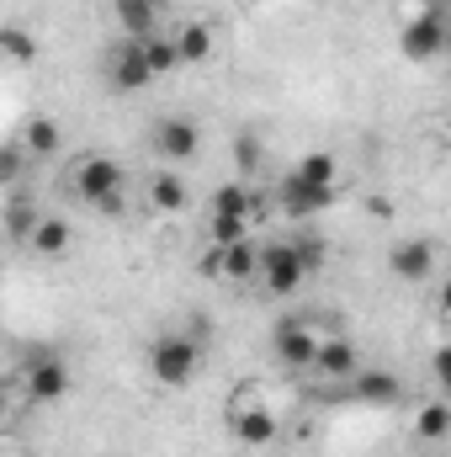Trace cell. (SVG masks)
I'll use <instances>...</instances> for the list:
<instances>
[{"label": "cell", "instance_id": "9c48e42d", "mask_svg": "<svg viewBox=\"0 0 451 457\" xmlns=\"http://www.w3.org/2000/svg\"><path fill=\"white\" fill-rule=\"evenodd\" d=\"M197 144H202V128L197 122H186V117H165L160 122V133H154V149L165 154V160H192L197 154Z\"/></svg>", "mask_w": 451, "mask_h": 457}, {"label": "cell", "instance_id": "7402d4cb", "mask_svg": "<svg viewBox=\"0 0 451 457\" xmlns=\"http://www.w3.org/2000/svg\"><path fill=\"white\" fill-rule=\"evenodd\" d=\"M250 224H255V219H239V213H208V239L228 250V245L250 239Z\"/></svg>", "mask_w": 451, "mask_h": 457}, {"label": "cell", "instance_id": "ba28073f", "mask_svg": "<svg viewBox=\"0 0 451 457\" xmlns=\"http://www.w3.org/2000/svg\"><path fill=\"white\" fill-rule=\"evenodd\" d=\"M149 80H154V70H149L144 37H127V43L112 54V86H117V91H144Z\"/></svg>", "mask_w": 451, "mask_h": 457}, {"label": "cell", "instance_id": "277c9868", "mask_svg": "<svg viewBox=\"0 0 451 457\" xmlns=\"http://www.w3.org/2000/svg\"><path fill=\"white\" fill-rule=\"evenodd\" d=\"M303 277H308V266H303L298 245H266V250H260V282H266L276 298H292V293L303 287Z\"/></svg>", "mask_w": 451, "mask_h": 457}, {"label": "cell", "instance_id": "d6a6232c", "mask_svg": "<svg viewBox=\"0 0 451 457\" xmlns=\"http://www.w3.org/2000/svg\"><path fill=\"white\" fill-rule=\"evenodd\" d=\"M447 133H451V117H447Z\"/></svg>", "mask_w": 451, "mask_h": 457}, {"label": "cell", "instance_id": "7c38bea8", "mask_svg": "<svg viewBox=\"0 0 451 457\" xmlns=\"http://www.w3.org/2000/svg\"><path fill=\"white\" fill-rule=\"evenodd\" d=\"M276 431H282V420H276L271 410H260V404L234 415V436H239V442H250V447H271V442H276Z\"/></svg>", "mask_w": 451, "mask_h": 457}, {"label": "cell", "instance_id": "83f0119b", "mask_svg": "<svg viewBox=\"0 0 451 457\" xmlns=\"http://www.w3.org/2000/svg\"><path fill=\"white\" fill-rule=\"evenodd\" d=\"M21 176V144H5V154H0V181L11 187Z\"/></svg>", "mask_w": 451, "mask_h": 457}, {"label": "cell", "instance_id": "4fadbf2b", "mask_svg": "<svg viewBox=\"0 0 451 457\" xmlns=\"http://www.w3.org/2000/svg\"><path fill=\"white\" fill-rule=\"evenodd\" d=\"M117 21L127 37H154V21H160V0H117Z\"/></svg>", "mask_w": 451, "mask_h": 457}, {"label": "cell", "instance_id": "484cf974", "mask_svg": "<svg viewBox=\"0 0 451 457\" xmlns=\"http://www.w3.org/2000/svg\"><path fill=\"white\" fill-rule=\"evenodd\" d=\"M0 43H5V54H11L16 64H32V59H37V43H32L21 27H5V32H0Z\"/></svg>", "mask_w": 451, "mask_h": 457}, {"label": "cell", "instance_id": "5b68a950", "mask_svg": "<svg viewBox=\"0 0 451 457\" xmlns=\"http://www.w3.org/2000/svg\"><path fill=\"white\" fill-rule=\"evenodd\" d=\"M70 394V372H64V361L53 356V351H43L32 367H27V399L32 404H59Z\"/></svg>", "mask_w": 451, "mask_h": 457}, {"label": "cell", "instance_id": "7a4b0ae2", "mask_svg": "<svg viewBox=\"0 0 451 457\" xmlns=\"http://www.w3.org/2000/svg\"><path fill=\"white\" fill-rule=\"evenodd\" d=\"M441 48H451L447 5H425V11H414V16L404 21V32H398V54H404L409 64H430Z\"/></svg>", "mask_w": 451, "mask_h": 457}, {"label": "cell", "instance_id": "44dd1931", "mask_svg": "<svg viewBox=\"0 0 451 457\" xmlns=\"http://www.w3.org/2000/svg\"><path fill=\"white\" fill-rule=\"evenodd\" d=\"M414 431H420V442H447L451 436V404H425L420 415H414Z\"/></svg>", "mask_w": 451, "mask_h": 457}, {"label": "cell", "instance_id": "5bb4252c", "mask_svg": "<svg viewBox=\"0 0 451 457\" xmlns=\"http://www.w3.org/2000/svg\"><path fill=\"white\" fill-rule=\"evenodd\" d=\"M324 378H356V345L345 341V336H335V341H319V361H314Z\"/></svg>", "mask_w": 451, "mask_h": 457}, {"label": "cell", "instance_id": "4dcf8cb0", "mask_svg": "<svg viewBox=\"0 0 451 457\" xmlns=\"http://www.w3.org/2000/svg\"><path fill=\"white\" fill-rule=\"evenodd\" d=\"M436 383L451 394V345H441V351H436Z\"/></svg>", "mask_w": 451, "mask_h": 457}, {"label": "cell", "instance_id": "30bf717a", "mask_svg": "<svg viewBox=\"0 0 451 457\" xmlns=\"http://www.w3.org/2000/svg\"><path fill=\"white\" fill-rule=\"evenodd\" d=\"M335 203V187H303V181H282V213L287 219H319Z\"/></svg>", "mask_w": 451, "mask_h": 457}, {"label": "cell", "instance_id": "2e32d148", "mask_svg": "<svg viewBox=\"0 0 451 457\" xmlns=\"http://www.w3.org/2000/svg\"><path fill=\"white\" fill-rule=\"evenodd\" d=\"M213 213H239V219H255L260 213V197H255V187H244V181H228L213 192Z\"/></svg>", "mask_w": 451, "mask_h": 457}, {"label": "cell", "instance_id": "ac0fdd59", "mask_svg": "<svg viewBox=\"0 0 451 457\" xmlns=\"http://www.w3.org/2000/svg\"><path fill=\"white\" fill-rule=\"evenodd\" d=\"M176 48H181V64H208V59H213V27L186 21V27L176 32Z\"/></svg>", "mask_w": 451, "mask_h": 457}, {"label": "cell", "instance_id": "d6986e66", "mask_svg": "<svg viewBox=\"0 0 451 457\" xmlns=\"http://www.w3.org/2000/svg\"><path fill=\"white\" fill-rule=\"evenodd\" d=\"M149 203H154L160 213H181V208L192 203V192H186V181H181V176H170V170H160V176L149 181Z\"/></svg>", "mask_w": 451, "mask_h": 457}, {"label": "cell", "instance_id": "6da1fadb", "mask_svg": "<svg viewBox=\"0 0 451 457\" xmlns=\"http://www.w3.org/2000/svg\"><path fill=\"white\" fill-rule=\"evenodd\" d=\"M122 192H127V170L117 165L112 154H91L75 165V197L102 208V213H117L122 208Z\"/></svg>", "mask_w": 451, "mask_h": 457}, {"label": "cell", "instance_id": "8992f818", "mask_svg": "<svg viewBox=\"0 0 451 457\" xmlns=\"http://www.w3.org/2000/svg\"><path fill=\"white\" fill-rule=\"evenodd\" d=\"M276 356H282V367H314L319 361V336L308 330V320H282L276 325Z\"/></svg>", "mask_w": 451, "mask_h": 457}, {"label": "cell", "instance_id": "1f68e13d", "mask_svg": "<svg viewBox=\"0 0 451 457\" xmlns=\"http://www.w3.org/2000/svg\"><path fill=\"white\" fill-rule=\"evenodd\" d=\"M441 314H447V320H451V282H447V287H441Z\"/></svg>", "mask_w": 451, "mask_h": 457}, {"label": "cell", "instance_id": "52a82bcc", "mask_svg": "<svg viewBox=\"0 0 451 457\" xmlns=\"http://www.w3.org/2000/svg\"><path fill=\"white\" fill-rule=\"evenodd\" d=\"M388 271H393L398 282H425V277L436 271V245H430V239H404V245H393Z\"/></svg>", "mask_w": 451, "mask_h": 457}, {"label": "cell", "instance_id": "e0dca14e", "mask_svg": "<svg viewBox=\"0 0 451 457\" xmlns=\"http://www.w3.org/2000/svg\"><path fill=\"white\" fill-rule=\"evenodd\" d=\"M224 277L228 282H250V277H260V245H255V239L228 245L224 250Z\"/></svg>", "mask_w": 451, "mask_h": 457}, {"label": "cell", "instance_id": "3957f363", "mask_svg": "<svg viewBox=\"0 0 451 457\" xmlns=\"http://www.w3.org/2000/svg\"><path fill=\"white\" fill-rule=\"evenodd\" d=\"M202 367V341L197 336H160L149 345V372L165 383V388H186Z\"/></svg>", "mask_w": 451, "mask_h": 457}, {"label": "cell", "instance_id": "cb8c5ba5", "mask_svg": "<svg viewBox=\"0 0 451 457\" xmlns=\"http://www.w3.org/2000/svg\"><path fill=\"white\" fill-rule=\"evenodd\" d=\"M59 138H64V133H59V122H53V117H32V122H27V133H21V144H27V149H37V154H53V149H59Z\"/></svg>", "mask_w": 451, "mask_h": 457}, {"label": "cell", "instance_id": "9a60e30c", "mask_svg": "<svg viewBox=\"0 0 451 457\" xmlns=\"http://www.w3.org/2000/svg\"><path fill=\"white\" fill-rule=\"evenodd\" d=\"M287 176H292V181H303V187H335V181H340V165H335V154L314 149V154H303Z\"/></svg>", "mask_w": 451, "mask_h": 457}, {"label": "cell", "instance_id": "f1b7e54d", "mask_svg": "<svg viewBox=\"0 0 451 457\" xmlns=\"http://www.w3.org/2000/svg\"><path fill=\"white\" fill-rule=\"evenodd\" d=\"M298 255H303V266H308V271H319V266H324V245H319V239H298Z\"/></svg>", "mask_w": 451, "mask_h": 457}, {"label": "cell", "instance_id": "f546056e", "mask_svg": "<svg viewBox=\"0 0 451 457\" xmlns=\"http://www.w3.org/2000/svg\"><path fill=\"white\" fill-rule=\"evenodd\" d=\"M197 271H202V277H224V245H213V250L197 261Z\"/></svg>", "mask_w": 451, "mask_h": 457}, {"label": "cell", "instance_id": "8fae6325", "mask_svg": "<svg viewBox=\"0 0 451 457\" xmlns=\"http://www.w3.org/2000/svg\"><path fill=\"white\" fill-rule=\"evenodd\" d=\"M350 399L356 404H398L404 399V383L393 372H356L350 378Z\"/></svg>", "mask_w": 451, "mask_h": 457}, {"label": "cell", "instance_id": "603a6c76", "mask_svg": "<svg viewBox=\"0 0 451 457\" xmlns=\"http://www.w3.org/2000/svg\"><path fill=\"white\" fill-rule=\"evenodd\" d=\"M144 54H149V70H154V75H170V70L181 64L176 37H160V32H154V37H144Z\"/></svg>", "mask_w": 451, "mask_h": 457}, {"label": "cell", "instance_id": "d4e9b609", "mask_svg": "<svg viewBox=\"0 0 451 457\" xmlns=\"http://www.w3.org/2000/svg\"><path fill=\"white\" fill-rule=\"evenodd\" d=\"M37 224H43V213H32L27 203H11V213H5V234H11L16 245H21V239H32Z\"/></svg>", "mask_w": 451, "mask_h": 457}, {"label": "cell", "instance_id": "ffe728a7", "mask_svg": "<svg viewBox=\"0 0 451 457\" xmlns=\"http://www.w3.org/2000/svg\"><path fill=\"white\" fill-rule=\"evenodd\" d=\"M70 234H75L70 219H43L37 234H32V250H37V255H64V250H70Z\"/></svg>", "mask_w": 451, "mask_h": 457}, {"label": "cell", "instance_id": "4316f807", "mask_svg": "<svg viewBox=\"0 0 451 457\" xmlns=\"http://www.w3.org/2000/svg\"><path fill=\"white\" fill-rule=\"evenodd\" d=\"M234 165H239L244 176H250V170H260V144H255L250 133H239V138H234Z\"/></svg>", "mask_w": 451, "mask_h": 457}]
</instances>
